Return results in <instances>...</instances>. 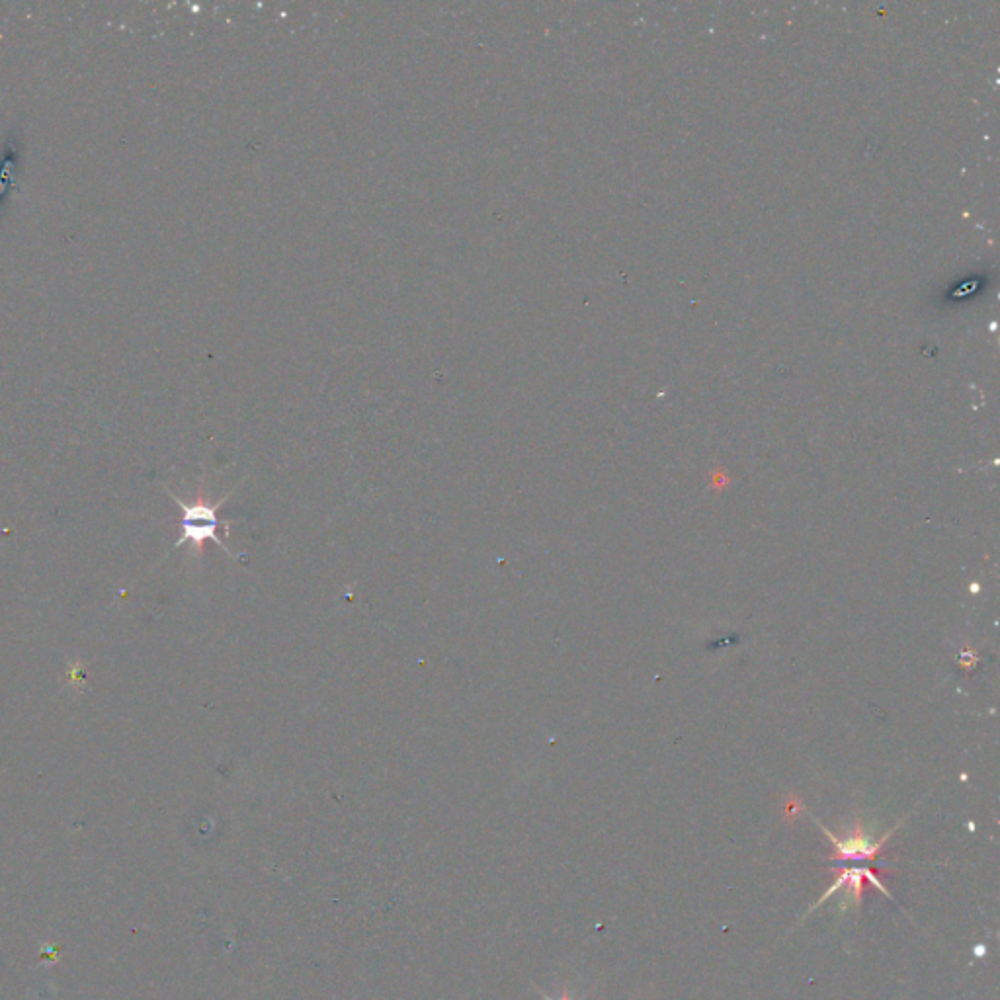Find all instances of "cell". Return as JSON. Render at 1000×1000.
I'll return each instance as SVG.
<instances>
[{
    "mask_svg": "<svg viewBox=\"0 0 1000 1000\" xmlns=\"http://www.w3.org/2000/svg\"><path fill=\"white\" fill-rule=\"evenodd\" d=\"M834 874H836V881H834L833 887L815 903V907L809 909V913H813V909L821 907L829 897H833L834 893H838L840 889H846V895L852 899L854 907H860L862 905V897H864V879H868L872 885H875L885 897L893 899L891 893L885 889V885L877 879V874L874 870L870 868H834Z\"/></svg>",
    "mask_w": 1000,
    "mask_h": 1000,
    "instance_id": "obj_3",
    "label": "cell"
},
{
    "mask_svg": "<svg viewBox=\"0 0 1000 1000\" xmlns=\"http://www.w3.org/2000/svg\"><path fill=\"white\" fill-rule=\"evenodd\" d=\"M170 499L174 500L178 506H180V512H182V532H180V540L174 543V547H180L184 543L190 545L194 557H202L204 555V549H206V543L213 542L217 543L229 557H235L233 551L227 547V543L223 542L217 534L219 526L223 524L219 520V510L221 506L227 502V499L231 497V493H227V497L217 500V502H211L208 497V493L204 491V487L200 489L198 497L190 502L176 497L174 493H168Z\"/></svg>",
    "mask_w": 1000,
    "mask_h": 1000,
    "instance_id": "obj_1",
    "label": "cell"
},
{
    "mask_svg": "<svg viewBox=\"0 0 1000 1000\" xmlns=\"http://www.w3.org/2000/svg\"><path fill=\"white\" fill-rule=\"evenodd\" d=\"M821 831L829 836V840L833 842L834 852L831 854V860H836V862H860V860H866V862H874L877 856H881L885 852V844L889 840V836L895 833V829H891L889 833L883 834L877 842H874L868 834L864 833L862 829V823L858 821L856 827H854V833L850 834L848 838L840 840L836 838L833 833H829L827 827H823L819 823Z\"/></svg>",
    "mask_w": 1000,
    "mask_h": 1000,
    "instance_id": "obj_2",
    "label": "cell"
},
{
    "mask_svg": "<svg viewBox=\"0 0 1000 1000\" xmlns=\"http://www.w3.org/2000/svg\"><path fill=\"white\" fill-rule=\"evenodd\" d=\"M538 993L542 995L543 1000H575L573 999V997H571V993H569V989H567V987H565V989L561 991V997H559V999H553V997H549L547 993H543V991H540V989H538Z\"/></svg>",
    "mask_w": 1000,
    "mask_h": 1000,
    "instance_id": "obj_4",
    "label": "cell"
}]
</instances>
